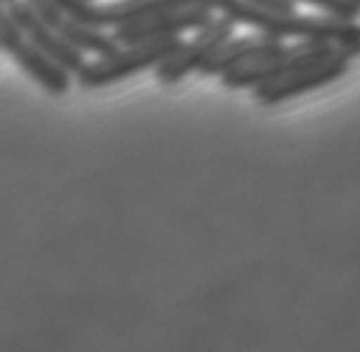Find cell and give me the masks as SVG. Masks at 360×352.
<instances>
[{"label":"cell","instance_id":"6","mask_svg":"<svg viewBox=\"0 0 360 352\" xmlns=\"http://www.w3.org/2000/svg\"><path fill=\"white\" fill-rule=\"evenodd\" d=\"M214 17V11L209 8H171V11H160L139 22H127L122 27L114 30V41L120 46H133V44H152V41H168V38H179L181 33L198 30L209 19Z\"/></svg>","mask_w":360,"mask_h":352},{"label":"cell","instance_id":"1","mask_svg":"<svg viewBox=\"0 0 360 352\" xmlns=\"http://www.w3.org/2000/svg\"><path fill=\"white\" fill-rule=\"evenodd\" d=\"M225 17H231L236 25H247L257 33L269 35V38H298V41H323L333 46H347L355 33H358V22H347L336 17H307V14H269L252 6L250 0H228V6L219 11Z\"/></svg>","mask_w":360,"mask_h":352},{"label":"cell","instance_id":"2","mask_svg":"<svg viewBox=\"0 0 360 352\" xmlns=\"http://www.w3.org/2000/svg\"><path fill=\"white\" fill-rule=\"evenodd\" d=\"M179 38H168V41H152V44H133V46H117L114 52L101 54L98 60L84 63V68L79 70L73 79L82 89H101L117 82H125L130 76L141 73V70L158 68L165 63L171 54L181 49Z\"/></svg>","mask_w":360,"mask_h":352},{"label":"cell","instance_id":"14","mask_svg":"<svg viewBox=\"0 0 360 352\" xmlns=\"http://www.w3.org/2000/svg\"><path fill=\"white\" fill-rule=\"evenodd\" d=\"M349 3H355V6H360V0H349Z\"/></svg>","mask_w":360,"mask_h":352},{"label":"cell","instance_id":"11","mask_svg":"<svg viewBox=\"0 0 360 352\" xmlns=\"http://www.w3.org/2000/svg\"><path fill=\"white\" fill-rule=\"evenodd\" d=\"M250 3L269 14H292L295 11V0H250Z\"/></svg>","mask_w":360,"mask_h":352},{"label":"cell","instance_id":"13","mask_svg":"<svg viewBox=\"0 0 360 352\" xmlns=\"http://www.w3.org/2000/svg\"><path fill=\"white\" fill-rule=\"evenodd\" d=\"M0 3H3V6H11V3H14V0H0Z\"/></svg>","mask_w":360,"mask_h":352},{"label":"cell","instance_id":"7","mask_svg":"<svg viewBox=\"0 0 360 352\" xmlns=\"http://www.w3.org/2000/svg\"><path fill=\"white\" fill-rule=\"evenodd\" d=\"M8 11H11L14 22L19 25V30L27 35V41L36 44L44 54H49L54 63H60V65L68 70V73H73V76L84 68V52L73 49L63 35L54 33L52 27L38 17L36 8H33L27 0H14V3L8 6Z\"/></svg>","mask_w":360,"mask_h":352},{"label":"cell","instance_id":"9","mask_svg":"<svg viewBox=\"0 0 360 352\" xmlns=\"http://www.w3.org/2000/svg\"><path fill=\"white\" fill-rule=\"evenodd\" d=\"M285 49V44L279 38H269V35H231L219 49L214 52V57L200 68L203 76H214L222 79L225 73L250 65V63H260V60H271Z\"/></svg>","mask_w":360,"mask_h":352},{"label":"cell","instance_id":"3","mask_svg":"<svg viewBox=\"0 0 360 352\" xmlns=\"http://www.w3.org/2000/svg\"><path fill=\"white\" fill-rule=\"evenodd\" d=\"M339 46L333 44H323V41H298L295 46H285L282 52L271 60H260V63H250L241 68L231 70L222 76V84L228 89H255L260 84H269L276 79L292 76L298 70L311 68L317 63L328 60Z\"/></svg>","mask_w":360,"mask_h":352},{"label":"cell","instance_id":"12","mask_svg":"<svg viewBox=\"0 0 360 352\" xmlns=\"http://www.w3.org/2000/svg\"><path fill=\"white\" fill-rule=\"evenodd\" d=\"M339 49H342L347 57H358V54H360V25H358V33H355V38H352L347 46H339Z\"/></svg>","mask_w":360,"mask_h":352},{"label":"cell","instance_id":"4","mask_svg":"<svg viewBox=\"0 0 360 352\" xmlns=\"http://www.w3.org/2000/svg\"><path fill=\"white\" fill-rule=\"evenodd\" d=\"M236 35V22L225 14H214L209 19L203 27L195 30V38L193 41H184L181 49L176 54H171L165 63H160L155 68V76L160 84H176L181 82L184 76H190L193 70H200L212 57L214 52L231 38Z\"/></svg>","mask_w":360,"mask_h":352},{"label":"cell","instance_id":"5","mask_svg":"<svg viewBox=\"0 0 360 352\" xmlns=\"http://www.w3.org/2000/svg\"><path fill=\"white\" fill-rule=\"evenodd\" d=\"M347 70H349V57H347L342 49H336L328 60L311 65V68H304V70H298V73H292V76H285V79H276V82L255 87L252 98L257 106L288 103V101L298 98V95H307L311 89L333 84L336 79H342Z\"/></svg>","mask_w":360,"mask_h":352},{"label":"cell","instance_id":"8","mask_svg":"<svg viewBox=\"0 0 360 352\" xmlns=\"http://www.w3.org/2000/svg\"><path fill=\"white\" fill-rule=\"evenodd\" d=\"M27 3L36 8V14L52 27L54 33L63 35L73 49H79V52L101 57V54L114 52V49L120 46V44L114 41V35H108L106 30L90 27V25L73 19L71 14H65L57 0H27Z\"/></svg>","mask_w":360,"mask_h":352},{"label":"cell","instance_id":"10","mask_svg":"<svg viewBox=\"0 0 360 352\" xmlns=\"http://www.w3.org/2000/svg\"><path fill=\"white\" fill-rule=\"evenodd\" d=\"M8 57H11L36 84H41V87L46 89L49 95H65V92L71 89L73 73H68L60 63H54L49 54L41 52L36 44H30L27 35L19 38L17 44L11 46Z\"/></svg>","mask_w":360,"mask_h":352}]
</instances>
